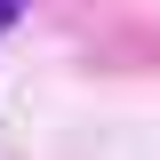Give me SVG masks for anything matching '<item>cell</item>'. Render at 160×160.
<instances>
[{
    "label": "cell",
    "mask_w": 160,
    "mask_h": 160,
    "mask_svg": "<svg viewBox=\"0 0 160 160\" xmlns=\"http://www.w3.org/2000/svg\"><path fill=\"white\" fill-rule=\"evenodd\" d=\"M24 16V0H0V32H8V24H16Z\"/></svg>",
    "instance_id": "obj_1"
}]
</instances>
